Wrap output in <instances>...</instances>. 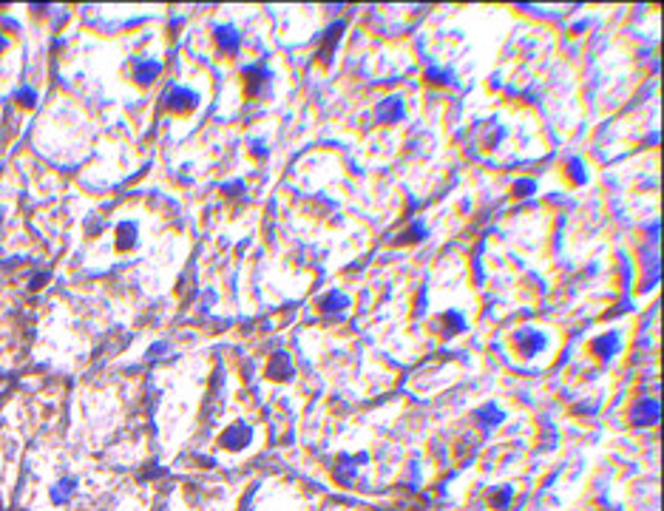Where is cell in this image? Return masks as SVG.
Returning a JSON list of instances; mask_svg holds the SVG:
<instances>
[{"label":"cell","instance_id":"obj_1","mask_svg":"<svg viewBox=\"0 0 664 511\" xmlns=\"http://www.w3.org/2000/svg\"><path fill=\"white\" fill-rule=\"evenodd\" d=\"M514 344H517V349H520L522 355H540L542 349H545V344H548V338H545V333H542V330L525 327V330H517V335H514Z\"/></svg>","mask_w":664,"mask_h":511},{"label":"cell","instance_id":"obj_2","mask_svg":"<svg viewBox=\"0 0 664 511\" xmlns=\"http://www.w3.org/2000/svg\"><path fill=\"white\" fill-rule=\"evenodd\" d=\"M366 461H369L366 454H343L341 461H338L335 477L343 483V486H352L355 477H358V472H361V466H366Z\"/></svg>","mask_w":664,"mask_h":511},{"label":"cell","instance_id":"obj_3","mask_svg":"<svg viewBox=\"0 0 664 511\" xmlns=\"http://www.w3.org/2000/svg\"><path fill=\"white\" fill-rule=\"evenodd\" d=\"M658 415H661V409H658V400H656V398L636 400V407L630 409V418H633L636 426H653V423H658Z\"/></svg>","mask_w":664,"mask_h":511},{"label":"cell","instance_id":"obj_4","mask_svg":"<svg viewBox=\"0 0 664 511\" xmlns=\"http://www.w3.org/2000/svg\"><path fill=\"white\" fill-rule=\"evenodd\" d=\"M375 117H378V122L392 125V122H397V120H404V117H406V105H404L401 97H386V100L378 102Z\"/></svg>","mask_w":664,"mask_h":511},{"label":"cell","instance_id":"obj_5","mask_svg":"<svg viewBox=\"0 0 664 511\" xmlns=\"http://www.w3.org/2000/svg\"><path fill=\"white\" fill-rule=\"evenodd\" d=\"M250 440H253V429L247 423H233L227 432L222 435V446L230 449V452H238V449L250 446Z\"/></svg>","mask_w":664,"mask_h":511},{"label":"cell","instance_id":"obj_6","mask_svg":"<svg viewBox=\"0 0 664 511\" xmlns=\"http://www.w3.org/2000/svg\"><path fill=\"white\" fill-rule=\"evenodd\" d=\"M165 102H168V109H173V111H191L193 105L199 102V94L193 89H188V86H176V89L168 91Z\"/></svg>","mask_w":664,"mask_h":511},{"label":"cell","instance_id":"obj_7","mask_svg":"<svg viewBox=\"0 0 664 511\" xmlns=\"http://www.w3.org/2000/svg\"><path fill=\"white\" fill-rule=\"evenodd\" d=\"M245 77H247V86H250V94H253V97H261V94H264V86L273 83V74L264 68V66H250V68H245Z\"/></svg>","mask_w":664,"mask_h":511},{"label":"cell","instance_id":"obj_8","mask_svg":"<svg viewBox=\"0 0 664 511\" xmlns=\"http://www.w3.org/2000/svg\"><path fill=\"white\" fill-rule=\"evenodd\" d=\"M216 43L222 55H236L238 46H242V35H238L233 26H216Z\"/></svg>","mask_w":664,"mask_h":511},{"label":"cell","instance_id":"obj_9","mask_svg":"<svg viewBox=\"0 0 664 511\" xmlns=\"http://www.w3.org/2000/svg\"><path fill=\"white\" fill-rule=\"evenodd\" d=\"M159 71H162V63L153 60V57H145V60H137L134 66V80L140 86H151L153 80L159 77Z\"/></svg>","mask_w":664,"mask_h":511},{"label":"cell","instance_id":"obj_10","mask_svg":"<svg viewBox=\"0 0 664 511\" xmlns=\"http://www.w3.org/2000/svg\"><path fill=\"white\" fill-rule=\"evenodd\" d=\"M591 349H594V353H596L602 361H610V358L619 353V333H605V335H599V338L591 344Z\"/></svg>","mask_w":664,"mask_h":511},{"label":"cell","instance_id":"obj_11","mask_svg":"<svg viewBox=\"0 0 664 511\" xmlns=\"http://www.w3.org/2000/svg\"><path fill=\"white\" fill-rule=\"evenodd\" d=\"M474 420H477V426H483L486 432H488V429H494V426H500L502 420H506V412H502L497 403H486L483 409L474 412Z\"/></svg>","mask_w":664,"mask_h":511},{"label":"cell","instance_id":"obj_12","mask_svg":"<svg viewBox=\"0 0 664 511\" xmlns=\"http://www.w3.org/2000/svg\"><path fill=\"white\" fill-rule=\"evenodd\" d=\"M74 492H77V477H63V480H57L55 486H51L48 497H51V503H55V505H66L74 497Z\"/></svg>","mask_w":664,"mask_h":511},{"label":"cell","instance_id":"obj_13","mask_svg":"<svg viewBox=\"0 0 664 511\" xmlns=\"http://www.w3.org/2000/svg\"><path fill=\"white\" fill-rule=\"evenodd\" d=\"M347 307H350V295L341 292V290H332L330 295H324V299H321V313L341 315V313H347Z\"/></svg>","mask_w":664,"mask_h":511},{"label":"cell","instance_id":"obj_14","mask_svg":"<svg viewBox=\"0 0 664 511\" xmlns=\"http://www.w3.org/2000/svg\"><path fill=\"white\" fill-rule=\"evenodd\" d=\"M293 375V366H290V355L287 353H278L273 361H270V378H281L287 381Z\"/></svg>","mask_w":664,"mask_h":511},{"label":"cell","instance_id":"obj_15","mask_svg":"<svg viewBox=\"0 0 664 511\" xmlns=\"http://www.w3.org/2000/svg\"><path fill=\"white\" fill-rule=\"evenodd\" d=\"M511 500H514V489L511 486H502V492H494V497H491L494 508H500V511H506L511 505Z\"/></svg>","mask_w":664,"mask_h":511},{"label":"cell","instance_id":"obj_16","mask_svg":"<svg viewBox=\"0 0 664 511\" xmlns=\"http://www.w3.org/2000/svg\"><path fill=\"white\" fill-rule=\"evenodd\" d=\"M568 171H571V176H573V182H576V185H585V182H588L585 165H582V159H579V156L568 159Z\"/></svg>","mask_w":664,"mask_h":511},{"label":"cell","instance_id":"obj_17","mask_svg":"<svg viewBox=\"0 0 664 511\" xmlns=\"http://www.w3.org/2000/svg\"><path fill=\"white\" fill-rule=\"evenodd\" d=\"M420 239H426V225L423 222H412V227L401 233V241H420Z\"/></svg>","mask_w":664,"mask_h":511},{"label":"cell","instance_id":"obj_18","mask_svg":"<svg viewBox=\"0 0 664 511\" xmlns=\"http://www.w3.org/2000/svg\"><path fill=\"white\" fill-rule=\"evenodd\" d=\"M443 321L448 324V330H446V333H463V330H466V321H463V315H460V313H446V315H443Z\"/></svg>","mask_w":664,"mask_h":511},{"label":"cell","instance_id":"obj_19","mask_svg":"<svg viewBox=\"0 0 664 511\" xmlns=\"http://www.w3.org/2000/svg\"><path fill=\"white\" fill-rule=\"evenodd\" d=\"M341 32H343V23H335L332 29L327 32V48H324V60H330V55H332V46L338 43V37H341Z\"/></svg>","mask_w":664,"mask_h":511},{"label":"cell","instance_id":"obj_20","mask_svg":"<svg viewBox=\"0 0 664 511\" xmlns=\"http://www.w3.org/2000/svg\"><path fill=\"white\" fill-rule=\"evenodd\" d=\"M537 191V182H531V179H520L517 185H514V194L517 196H531Z\"/></svg>","mask_w":664,"mask_h":511},{"label":"cell","instance_id":"obj_21","mask_svg":"<svg viewBox=\"0 0 664 511\" xmlns=\"http://www.w3.org/2000/svg\"><path fill=\"white\" fill-rule=\"evenodd\" d=\"M131 233H134V225H131V222H125V225H120V248H131V245H134V239H131Z\"/></svg>","mask_w":664,"mask_h":511},{"label":"cell","instance_id":"obj_22","mask_svg":"<svg viewBox=\"0 0 664 511\" xmlns=\"http://www.w3.org/2000/svg\"><path fill=\"white\" fill-rule=\"evenodd\" d=\"M429 83H451V74H448V71H437V68H432V71H429Z\"/></svg>","mask_w":664,"mask_h":511},{"label":"cell","instance_id":"obj_23","mask_svg":"<svg viewBox=\"0 0 664 511\" xmlns=\"http://www.w3.org/2000/svg\"><path fill=\"white\" fill-rule=\"evenodd\" d=\"M23 100H26V105H35V91H32V89H23V91H20V102H23Z\"/></svg>","mask_w":664,"mask_h":511},{"label":"cell","instance_id":"obj_24","mask_svg":"<svg viewBox=\"0 0 664 511\" xmlns=\"http://www.w3.org/2000/svg\"><path fill=\"white\" fill-rule=\"evenodd\" d=\"M3 46H6V40H3V37H0V51H3Z\"/></svg>","mask_w":664,"mask_h":511}]
</instances>
